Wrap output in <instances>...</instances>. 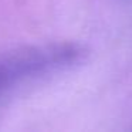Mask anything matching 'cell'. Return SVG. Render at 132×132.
<instances>
[{"mask_svg": "<svg viewBox=\"0 0 132 132\" xmlns=\"http://www.w3.org/2000/svg\"><path fill=\"white\" fill-rule=\"evenodd\" d=\"M82 46L74 43L30 47L0 58V98L27 82L57 74L80 64Z\"/></svg>", "mask_w": 132, "mask_h": 132, "instance_id": "obj_1", "label": "cell"}]
</instances>
